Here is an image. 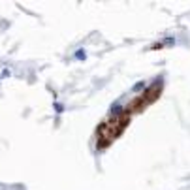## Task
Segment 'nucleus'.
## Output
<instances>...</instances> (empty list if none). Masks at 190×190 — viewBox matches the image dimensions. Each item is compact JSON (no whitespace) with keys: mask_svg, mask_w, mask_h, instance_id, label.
I'll use <instances>...</instances> for the list:
<instances>
[{"mask_svg":"<svg viewBox=\"0 0 190 190\" xmlns=\"http://www.w3.org/2000/svg\"><path fill=\"white\" fill-rule=\"evenodd\" d=\"M76 58H79V60L87 58V51H85V49H79V51H76Z\"/></svg>","mask_w":190,"mask_h":190,"instance_id":"1","label":"nucleus"}]
</instances>
